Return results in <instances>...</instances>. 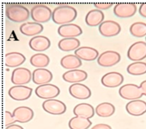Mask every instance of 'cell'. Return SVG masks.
Listing matches in <instances>:
<instances>
[{"label":"cell","instance_id":"ffe728a7","mask_svg":"<svg viewBox=\"0 0 146 129\" xmlns=\"http://www.w3.org/2000/svg\"><path fill=\"white\" fill-rule=\"evenodd\" d=\"M88 76L87 73L82 70L74 69L65 72L62 78L64 80L71 83H76L84 81Z\"/></svg>","mask_w":146,"mask_h":129},{"label":"cell","instance_id":"ba28073f","mask_svg":"<svg viewBox=\"0 0 146 129\" xmlns=\"http://www.w3.org/2000/svg\"><path fill=\"white\" fill-rule=\"evenodd\" d=\"M136 10L137 6L134 3H118L114 6L113 13L117 17L125 18L134 15Z\"/></svg>","mask_w":146,"mask_h":129},{"label":"cell","instance_id":"5b68a950","mask_svg":"<svg viewBox=\"0 0 146 129\" xmlns=\"http://www.w3.org/2000/svg\"><path fill=\"white\" fill-rule=\"evenodd\" d=\"M127 57L134 62H139L145 58L146 42L137 41L131 45L127 51Z\"/></svg>","mask_w":146,"mask_h":129},{"label":"cell","instance_id":"f1b7e54d","mask_svg":"<svg viewBox=\"0 0 146 129\" xmlns=\"http://www.w3.org/2000/svg\"><path fill=\"white\" fill-rule=\"evenodd\" d=\"M95 111L99 116L109 117L114 114L115 107L111 103L102 102L96 107Z\"/></svg>","mask_w":146,"mask_h":129},{"label":"cell","instance_id":"cb8c5ba5","mask_svg":"<svg viewBox=\"0 0 146 129\" xmlns=\"http://www.w3.org/2000/svg\"><path fill=\"white\" fill-rule=\"evenodd\" d=\"M26 58L18 52H11L5 55V65L9 67H15L22 64Z\"/></svg>","mask_w":146,"mask_h":129},{"label":"cell","instance_id":"6da1fadb","mask_svg":"<svg viewBox=\"0 0 146 129\" xmlns=\"http://www.w3.org/2000/svg\"><path fill=\"white\" fill-rule=\"evenodd\" d=\"M77 17L76 9L69 5H60L56 7L52 11V19L57 25L70 23Z\"/></svg>","mask_w":146,"mask_h":129},{"label":"cell","instance_id":"277c9868","mask_svg":"<svg viewBox=\"0 0 146 129\" xmlns=\"http://www.w3.org/2000/svg\"><path fill=\"white\" fill-rule=\"evenodd\" d=\"M119 94L122 98L130 100L139 99L143 95L140 86L133 83L125 84L120 87Z\"/></svg>","mask_w":146,"mask_h":129},{"label":"cell","instance_id":"d6986e66","mask_svg":"<svg viewBox=\"0 0 146 129\" xmlns=\"http://www.w3.org/2000/svg\"><path fill=\"white\" fill-rule=\"evenodd\" d=\"M51 45L50 39L43 35H36L30 39V47L35 51H44L48 49Z\"/></svg>","mask_w":146,"mask_h":129},{"label":"cell","instance_id":"3957f363","mask_svg":"<svg viewBox=\"0 0 146 129\" xmlns=\"http://www.w3.org/2000/svg\"><path fill=\"white\" fill-rule=\"evenodd\" d=\"M52 14L51 10L44 5H36L31 10L32 19L39 23L48 22L52 18Z\"/></svg>","mask_w":146,"mask_h":129},{"label":"cell","instance_id":"5bb4252c","mask_svg":"<svg viewBox=\"0 0 146 129\" xmlns=\"http://www.w3.org/2000/svg\"><path fill=\"white\" fill-rule=\"evenodd\" d=\"M124 81V77L120 73L112 71L104 74L102 79V84L109 88H115L121 85Z\"/></svg>","mask_w":146,"mask_h":129},{"label":"cell","instance_id":"9c48e42d","mask_svg":"<svg viewBox=\"0 0 146 129\" xmlns=\"http://www.w3.org/2000/svg\"><path fill=\"white\" fill-rule=\"evenodd\" d=\"M32 74L30 70L25 67H18L14 69L11 74V80L16 85H23L30 82Z\"/></svg>","mask_w":146,"mask_h":129},{"label":"cell","instance_id":"83f0119b","mask_svg":"<svg viewBox=\"0 0 146 129\" xmlns=\"http://www.w3.org/2000/svg\"><path fill=\"white\" fill-rule=\"evenodd\" d=\"M80 41L76 38H64L58 42L59 49L63 51H71L76 50L80 46Z\"/></svg>","mask_w":146,"mask_h":129},{"label":"cell","instance_id":"836d02e7","mask_svg":"<svg viewBox=\"0 0 146 129\" xmlns=\"http://www.w3.org/2000/svg\"><path fill=\"white\" fill-rule=\"evenodd\" d=\"M13 124H14V123L13 119L12 114L8 111H5V126H9Z\"/></svg>","mask_w":146,"mask_h":129},{"label":"cell","instance_id":"484cf974","mask_svg":"<svg viewBox=\"0 0 146 129\" xmlns=\"http://www.w3.org/2000/svg\"><path fill=\"white\" fill-rule=\"evenodd\" d=\"M73 113L76 116H83L88 119H90L94 116L95 110L91 104L86 103H82L78 104L74 107Z\"/></svg>","mask_w":146,"mask_h":129},{"label":"cell","instance_id":"603a6c76","mask_svg":"<svg viewBox=\"0 0 146 129\" xmlns=\"http://www.w3.org/2000/svg\"><path fill=\"white\" fill-rule=\"evenodd\" d=\"M104 18V15L102 10L93 9L89 11L86 15L85 22L90 26H96L103 22Z\"/></svg>","mask_w":146,"mask_h":129},{"label":"cell","instance_id":"d4e9b609","mask_svg":"<svg viewBox=\"0 0 146 129\" xmlns=\"http://www.w3.org/2000/svg\"><path fill=\"white\" fill-rule=\"evenodd\" d=\"M60 65L66 69L74 70L81 66L82 62L75 55H66L62 58L60 61Z\"/></svg>","mask_w":146,"mask_h":129},{"label":"cell","instance_id":"8fae6325","mask_svg":"<svg viewBox=\"0 0 146 129\" xmlns=\"http://www.w3.org/2000/svg\"><path fill=\"white\" fill-rule=\"evenodd\" d=\"M33 89L23 85H16L10 88L8 94L14 100L18 101L25 100L29 99L32 94Z\"/></svg>","mask_w":146,"mask_h":129},{"label":"cell","instance_id":"1f68e13d","mask_svg":"<svg viewBox=\"0 0 146 129\" xmlns=\"http://www.w3.org/2000/svg\"><path fill=\"white\" fill-rule=\"evenodd\" d=\"M132 35L136 38H142L146 36V23L142 22H136L132 23L129 27Z\"/></svg>","mask_w":146,"mask_h":129},{"label":"cell","instance_id":"8992f818","mask_svg":"<svg viewBox=\"0 0 146 129\" xmlns=\"http://www.w3.org/2000/svg\"><path fill=\"white\" fill-rule=\"evenodd\" d=\"M35 93L38 97L47 100L58 96L60 94V89L53 84L47 83L38 86Z\"/></svg>","mask_w":146,"mask_h":129},{"label":"cell","instance_id":"74e56055","mask_svg":"<svg viewBox=\"0 0 146 129\" xmlns=\"http://www.w3.org/2000/svg\"><path fill=\"white\" fill-rule=\"evenodd\" d=\"M6 129H24V128L22 126H21L18 124H13L9 126H7Z\"/></svg>","mask_w":146,"mask_h":129},{"label":"cell","instance_id":"e0dca14e","mask_svg":"<svg viewBox=\"0 0 146 129\" xmlns=\"http://www.w3.org/2000/svg\"><path fill=\"white\" fill-rule=\"evenodd\" d=\"M52 79V74L50 71L44 68L34 70L32 74L33 82L38 85L48 83Z\"/></svg>","mask_w":146,"mask_h":129},{"label":"cell","instance_id":"8d00e7d4","mask_svg":"<svg viewBox=\"0 0 146 129\" xmlns=\"http://www.w3.org/2000/svg\"><path fill=\"white\" fill-rule=\"evenodd\" d=\"M140 87L141 88V92L145 96H146V80L143 81L140 84Z\"/></svg>","mask_w":146,"mask_h":129},{"label":"cell","instance_id":"e575fe53","mask_svg":"<svg viewBox=\"0 0 146 129\" xmlns=\"http://www.w3.org/2000/svg\"><path fill=\"white\" fill-rule=\"evenodd\" d=\"M139 13L140 15L146 18V3H143L139 7Z\"/></svg>","mask_w":146,"mask_h":129},{"label":"cell","instance_id":"4dcf8cb0","mask_svg":"<svg viewBox=\"0 0 146 129\" xmlns=\"http://www.w3.org/2000/svg\"><path fill=\"white\" fill-rule=\"evenodd\" d=\"M127 72L132 75H141L146 73V63L139 61L129 64L127 68Z\"/></svg>","mask_w":146,"mask_h":129},{"label":"cell","instance_id":"7c38bea8","mask_svg":"<svg viewBox=\"0 0 146 129\" xmlns=\"http://www.w3.org/2000/svg\"><path fill=\"white\" fill-rule=\"evenodd\" d=\"M99 31L105 37H112L117 35L120 32L121 27L114 21L107 20L99 26Z\"/></svg>","mask_w":146,"mask_h":129},{"label":"cell","instance_id":"52a82bcc","mask_svg":"<svg viewBox=\"0 0 146 129\" xmlns=\"http://www.w3.org/2000/svg\"><path fill=\"white\" fill-rule=\"evenodd\" d=\"M43 109L47 112L54 115L64 114L66 111V106L62 101L50 99L44 101L42 103Z\"/></svg>","mask_w":146,"mask_h":129},{"label":"cell","instance_id":"9a60e30c","mask_svg":"<svg viewBox=\"0 0 146 129\" xmlns=\"http://www.w3.org/2000/svg\"><path fill=\"white\" fill-rule=\"evenodd\" d=\"M70 95L78 99H87L91 96V90L82 83H73L68 88Z\"/></svg>","mask_w":146,"mask_h":129},{"label":"cell","instance_id":"7402d4cb","mask_svg":"<svg viewBox=\"0 0 146 129\" xmlns=\"http://www.w3.org/2000/svg\"><path fill=\"white\" fill-rule=\"evenodd\" d=\"M43 30L42 24L35 22H29L22 24L19 30L22 34L26 36H34L40 33Z\"/></svg>","mask_w":146,"mask_h":129},{"label":"cell","instance_id":"4316f807","mask_svg":"<svg viewBox=\"0 0 146 129\" xmlns=\"http://www.w3.org/2000/svg\"><path fill=\"white\" fill-rule=\"evenodd\" d=\"M92 124L91 121L83 116H75L68 122L70 129H88Z\"/></svg>","mask_w":146,"mask_h":129},{"label":"cell","instance_id":"f35d334b","mask_svg":"<svg viewBox=\"0 0 146 129\" xmlns=\"http://www.w3.org/2000/svg\"><path fill=\"white\" fill-rule=\"evenodd\" d=\"M145 41H146V37H145Z\"/></svg>","mask_w":146,"mask_h":129},{"label":"cell","instance_id":"7a4b0ae2","mask_svg":"<svg viewBox=\"0 0 146 129\" xmlns=\"http://www.w3.org/2000/svg\"><path fill=\"white\" fill-rule=\"evenodd\" d=\"M6 15L14 22H22L29 19V10L24 6L18 3H9L6 5Z\"/></svg>","mask_w":146,"mask_h":129},{"label":"cell","instance_id":"4fadbf2b","mask_svg":"<svg viewBox=\"0 0 146 129\" xmlns=\"http://www.w3.org/2000/svg\"><path fill=\"white\" fill-rule=\"evenodd\" d=\"M14 123L18 122L21 123H27L33 118V110L27 106H19L15 108L12 113Z\"/></svg>","mask_w":146,"mask_h":129},{"label":"cell","instance_id":"f546056e","mask_svg":"<svg viewBox=\"0 0 146 129\" xmlns=\"http://www.w3.org/2000/svg\"><path fill=\"white\" fill-rule=\"evenodd\" d=\"M30 62L31 65L34 67L43 68L48 65L50 63V58L45 54L37 53L31 57Z\"/></svg>","mask_w":146,"mask_h":129},{"label":"cell","instance_id":"2e32d148","mask_svg":"<svg viewBox=\"0 0 146 129\" xmlns=\"http://www.w3.org/2000/svg\"><path fill=\"white\" fill-rule=\"evenodd\" d=\"M83 33L81 27L74 23H68L60 25L58 29V33L62 37L64 38H75Z\"/></svg>","mask_w":146,"mask_h":129},{"label":"cell","instance_id":"d6a6232c","mask_svg":"<svg viewBox=\"0 0 146 129\" xmlns=\"http://www.w3.org/2000/svg\"><path fill=\"white\" fill-rule=\"evenodd\" d=\"M94 5L97 9L105 10L110 8L113 5V3H94Z\"/></svg>","mask_w":146,"mask_h":129},{"label":"cell","instance_id":"30bf717a","mask_svg":"<svg viewBox=\"0 0 146 129\" xmlns=\"http://www.w3.org/2000/svg\"><path fill=\"white\" fill-rule=\"evenodd\" d=\"M121 57L119 53L108 50L102 53L98 58V63L103 67H111L116 64L120 61Z\"/></svg>","mask_w":146,"mask_h":129},{"label":"cell","instance_id":"ac0fdd59","mask_svg":"<svg viewBox=\"0 0 146 129\" xmlns=\"http://www.w3.org/2000/svg\"><path fill=\"white\" fill-rule=\"evenodd\" d=\"M127 112L132 116H141L146 112V102L140 99L132 100L125 106Z\"/></svg>","mask_w":146,"mask_h":129},{"label":"cell","instance_id":"44dd1931","mask_svg":"<svg viewBox=\"0 0 146 129\" xmlns=\"http://www.w3.org/2000/svg\"><path fill=\"white\" fill-rule=\"evenodd\" d=\"M74 53L80 59L86 61H94L99 55L97 50L88 46L80 47L75 50Z\"/></svg>","mask_w":146,"mask_h":129},{"label":"cell","instance_id":"d590c367","mask_svg":"<svg viewBox=\"0 0 146 129\" xmlns=\"http://www.w3.org/2000/svg\"><path fill=\"white\" fill-rule=\"evenodd\" d=\"M91 129H112L111 127L107 124L99 123L93 126Z\"/></svg>","mask_w":146,"mask_h":129}]
</instances>
